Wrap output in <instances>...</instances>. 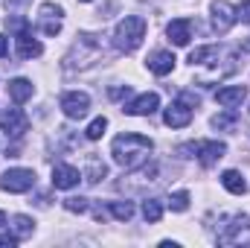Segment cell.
<instances>
[{
    "mask_svg": "<svg viewBox=\"0 0 250 248\" xmlns=\"http://www.w3.org/2000/svg\"><path fill=\"white\" fill-rule=\"evenodd\" d=\"M105 164H99L96 158H90V167H87V173H84V181H90V184H96L99 178H105Z\"/></svg>",
    "mask_w": 250,
    "mask_h": 248,
    "instance_id": "obj_25",
    "label": "cell"
},
{
    "mask_svg": "<svg viewBox=\"0 0 250 248\" xmlns=\"http://www.w3.org/2000/svg\"><path fill=\"white\" fill-rule=\"evenodd\" d=\"M148 70L157 73V76L172 73V70H175V56H172L169 50H154V53L148 56Z\"/></svg>",
    "mask_w": 250,
    "mask_h": 248,
    "instance_id": "obj_16",
    "label": "cell"
},
{
    "mask_svg": "<svg viewBox=\"0 0 250 248\" xmlns=\"http://www.w3.org/2000/svg\"><path fill=\"white\" fill-rule=\"evenodd\" d=\"M6 53H9V38H6V35H0V59H3Z\"/></svg>",
    "mask_w": 250,
    "mask_h": 248,
    "instance_id": "obj_31",
    "label": "cell"
},
{
    "mask_svg": "<svg viewBox=\"0 0 250 248\" xmlns=\"http://www.w3.org/2000/svg\"><path fill=\"white\" fill-rule=\"evenodd\" d=\"M215 99H218V105H224V108H236V105H242V102L248 99V91H245L242 85L221 88V91L215 94Z\"/></svg>",
    "mask_w": 250,
    "mask_h": 248,
    "instance_id": "obj_18",
    "label": "cell"
},
{
    "mask_svg": "<svg viewBox=\"0 0 250 248\" xmlns=\"http://www.w3.org/2000/svg\"><path fill=\"white\" fill-rule=\"evenodd\" d=\"M218 246H250V216H233L218 234Z\"/></svg>",
    "mask_w": 250,
    "mask_h": 248,
    "instance_id": "obj_4",
    "label": "cell"
},
{
    "mask_svg": "<svg viewBox=\"0 0 250 248\" xmlns=\"http://www.w3.org/2000/svg\"><path fill=\"white\" fill-rule=\"evenodd\" d=\"M102 38L105 35H93V32L79 35V41L73 44V50L64 59V67L76 70V67H90V64L102 62V56H105V41Z\"/></svg>",
    "mask_w": 250,
    "mask_h": 248,
    "instance_id": "obj_2",
    "label": "cell"
},
{
    "mask_svg": "<svg viewBox=\"0 0 250 248\" xmlns=\"http://www.w3.org/2000/svg\"><path fill=\"white\" fill-rule=\"evenodd\" d=\"M3 225H6V213L0 210V228H3Z\"/></svg>",
    "mask_w": 250,
    "mask_h": 248,
    "instance_id": "obj_32",
    "label": "cell"
},
{
    "mask_svg": "<svg viewBox=\"0 0 250 248\" xmlns=\"http://www.w3.org/2000/svg\"><path fill=\"white\" fill-rule=\"evenodd\" d=\"M151 149H154V143H151L148 137H143V134H134V131L114 137V143H111V155H114V161H117L123 170H137V167H143V164L148 161Z\"/></svg>",
    "mask_w": 250,
    "mask_h": 248,
    "instance_id": "obj_1",
    "label": "cell"
},
{
    "mask_svg": "<svg viewBox=\"0 0 250 248\" xmlns=\"http://www.w3.org/2000/svg\"><path fill=\"white\" fill-rule=\"evenodd\" d=\"M6 88H9V97H12V102H15V105H23V102L35 94V88H32V82H29V79H12Z\"/></svg>",
    "mask_w": 250,
    "mask_h": 248,
    "instance_id": "obj_19",
    "label": "cell"
},
{
    "mask_svg": "<svg viewBox=\"0 0 250 248\" xmlns=\"http://www.w3.org/2000/svg\"><path fill=\"white\" fill-rule=\"evenodd\" d=\"M0 187L6 193H29L35 187V173L32 170H23V167H15V170H6L3 178H0Z\"/></svg>",
    "mask_w": 250,
    "mask_h": 248,
    "instance_id": "obj_5",
    "label": "cell"
},
{
    "mask_svg": "<svg viewBox=\"0 0 250 248\" xmlns=\"http://www.w3.org/2000/svg\"><path fill=\"white\" fill-rule=\"evenodd\" d=\"M0 123H3V131H6L9 137H21V134L29 128V120H26V114H23L21 108H9V111L0 117Z\"/></svg>",
    "mask_w": 250,
    "mask_h": 248,
    "instance_id": "obj_13",
    "label": "cell"
},
{
    "mask_svg": "<svg viewBox=\"0 0 250 248\" xmlns=\"http://www.w3.org/2000/svg\"><path fill=\"white\" fill-rule=\"evenodd\" d=\"M82 181V173L70 164H56L53 167V187L56 190H73V187Z\"/></svg>",
    "mask_w": 250,
    "mask_h": 248,
    "instance_id": "obj_12",
    "label": "cell"
},
{
    "mask_svg": "<svg viewBox=\"0 0 250 248\" xmlns=\"http://www.w3.org/2000/svg\"><path fill=\"white\" fill-rule=\"evenodd\" d=\"M224 152H227V146H224L221 140H201V143H195V158H198L204 167L218 164V161L224 158Z\"/></svg>",
    "mask_w": 250,
    "mask_h": 248,
    "instance_id": "obj_9",
    "label": "cell"
},
{
    "mask_svg": "<svg viewBox=\"0 0 250 248\" xmlns=\"http://www.w3.org/2000/svg\"><path fill=\"white\" fill-rule=\"evenodd\" d=\"M163 120L166 125H172V128H184V125L192 123V108H189L187 102H172L169 108H166V114H163Z\"/></svg>",
    "mask_w": 250,
    "mask_h": 248,
    "instance_id": "obj_14",
    "label": "cell"
},
{
    "mask_svg": "<svg viewBox=\"0 0 250 248\" xmlns=\"http://www.w3.org/2000/svg\"><path fill=\"white\" fill-rule=\"evenodd\" d=\"M111 213H114V219L128 222V219L134 216V204H131V201H111Z\"/></svg>",
    "mask_w": 250,
    "mask_h": 248,
    "instance_id": "obj_23",
    "label": "cell"
},
{
    "mask_svg": "<svg viewBox=\"0 0 250 248\" xmlns=\"http://www.w3.org/2000/svg\"><path fill=\"white\" fill-rule=\"evenodd\" d=\"M82 3H90V0H82Z\"/></svg>",
    "mask_w": 250,
    "mask_h": 248,
    "instance_id": "obj_34",
    "label": "cell"
},
{
    "mask_svg": "<svg viewBox=\"0 0 250 248\" xmlns=\"http://www.w3.org/2000/svg\"><path fill=\"white\" fill-rule=\"evenodd\" d=\"M169 207H172L175 213H184V210H189V193H187V190L172 193V196H169Z\"/></svg>",
    "mask_w": 250,
    "mask_h": 248,
    "instance_id": "obj_24",
    "label": "cell"
},
{
    "mask_svg": "<svg viewBox=\"0 0 250 248\" xmlns=\"http://www.w3.org/2000/svg\"><path fill=\"white\" fill-rule=\"evenodd\" d=\"M143 216H146V222H160V219H163V204H160V198L143 201Z\"/></svg>",
    "mask_w": 250,
    "mask_h": 248,
    "instance_id": "obj_22",
    "label": "cell"
},
{
    "mask_svg": "<svg viewBox=\"0 0 250 248\" xmlns=\"http://www.w3.org/2000/svg\"><path fill=\"white\" fill-rule=\"evenodd\" d=\"M143 38H146V18H140V15L123 18L114 29V47L120 53H134L143 44Z\"/></svg>",
    "mask_w": 250,
    "mask_h": 248,
    "instance_id": "obj_3",
    "label": "cell"
},
{
    "mask_svg": "<svg viewBox=\"0 0 250 248\" xmlns=\"http://www.w3.org/2000/svg\"><path fill=\"white\" fill-rule=\"evenodd\" d=\"M218 59H221V50L212 47V44H209V47H195V50L189 53V64H192V67H209V64H215Z\"/></svg>",
    "mask_w": 250,
    "mask_h": 248,
    "instance_id": "obj_17",
    "label": "cell"
},
{
    "mask_svg": "<svg viewBox=\"0 0 250 248\" xmlns=\"http://www.w3.org/2000/svg\"><path fill=\"white\" fill-rule=\"evenodd\" d=\"M32 231H35V222H32L29 216H12V234H15L18 240L32 237Z\"/></svg>",
    "mask_w": 250,
    "mask_h": 248,
    "instance_id": "obj_21",
    "label": "cell"
},
{
    "mask_svg": "<svg viewBox=\"0 0 250 248\" xmlns=\"http://www.w3.org/2000/svg\"><path fill=\"white\" fill-rule=\"evenodd\" d=\"M21 240L15 237V234H0V248H12V246H18Z\"/></svg>",
    "mask_w": 250,
    "mask_h": 248,
    "instance_id": "obj_30",
    "label": "cell"
},
{
    "mask_svg": "<svg viewBox=\"0 0 250 248\" xmlns=\"http://www.w3.org/2000/svg\"><path fill=\"white\" fill-rule=\"evenodd\" d=\"M105 128H108V120H105V117H96L93 123L84 128V134H87V140H99V137L105 134Z\"/></svg>",
    "mask_w": 250,
    "mask_h": 248,
    "instance_id": "obj_26",
    "label": "cell"
},
{
    "mask_svg": "<svg viewBox=\"0 0 250 248\" xmlns=\"http://www.w3.org/2000/svg\"><path fill=\"white\" fill-rule=\"evenodd\" d=\"M38 29L44 35H59L62 32V6L56 3H44L38 9Z\"/></svg>",
    "mask_w": 250,
    "mask_h": 248,
    "instance_id": "obj_8",
    "label": "cell"
},
{
    "mask_svg": "<svg viewBox=\"0 0 250 248\" xmlns=\"http://www.w3.org/2000/svg\"><path fill=\"white\" fill-rule=\"evenodd\" d=\"M62 111L70 117V120H82V117H87V111H90V97H87V94H79V91L64 94L62 97Z\"/></svg>",
    "mask_w": 250,
    "mask_h": 248,
    "instance_id": "obj_7",
    "label": "cell"
},
{
    "mask_svg": "<svg viewBox=\"0 0 250 248\" xmlns=\"http://www.w3.org/2000/svg\"><path fill=\"white\" fill-rule=\"evenodd\" d=\"M242 47H245V50H250V41H245V44H242Z\"/></svg>",
    "mask_w": 250,
    "mask_h": 248,
    "instance_id": "obj_33",
    "label": "cell"
},
{
    "mask_svg": "<svg viewBox=\"0 0 250 248\" xmlns=\"http://www.w3.org/2000/svg\"><path fill=\"white\" fill-rule=\"evenodd\" d=\"M90 204H87V198H82V196H70V198H64V210H70V213H84Z\"/></svg>",
    "mask_w": 250,
    "mask_h": 248,
    "instance_id": "obj_27",
    "label": "cell"
},
{
    "mask_svg": "<svg viewBox=\"0 0 250 248\" xmlns=\"http://www.w3.org/2000/svg\"><path fill=\"white\" fill-rule=\"evenodd\" d=\"M15 47H18V56H21V59H38V56L44 53L41 41H38L29 29H21V32L15 35Z\"/></svg>",
    "mask_w": 250,
    "mask_h": 248,
    "instance_id": "obj_11",
    "label": "cell"
},
{
    "mask_svg": "<svg viewBox=\"0 0 250 248\" xmlns=\"http://www.w3.org/2000/svg\"><path fill=\"white\" fill-rule=\"evenodd\" d=\"M236 15H239V21L250 24V0L248 3H242V6H236Z\"/></svg>",
    "mask_w": 250,
    "mask_h": 248,
    "instance_id": "obj_29",
    "label": "cell"
},
{
    "mask_svg": "<svg viewBox=\"0 0 250 248\" xmlns=\"http://www.w3.org/2000/svg\"><path fill=\"white\" fill-rule=\"evenodd\" d=\"M157 108H160V97H157V94H140L137 99H131V102L125 105L123 111L131 114V117H151Z\"/></svg>",
    "mask_w": 250,
    "mask_h": 248,
    "instance_id": "obj_10",
    "label": "cell"
},
{
    "mask_svg": "<svg viewBox=\"0 0 250 248\" xmlns=\"http://www.w3.org/2000/svg\"><path fill=\"white\" fill-rule=\"evenodd\" d=\"M221 184L227 187L233 196H242V193H248V181H245V175H242V173H236V170H227V173L221 175Z\"/></svg>",
    "mask_w": 250,
    "mask_h": 248,
    "instance_id": "obj_20",
    "label": "cell"
},
{
    "mask_svg": "<svg viewBox=\"0 0 250 248\" xmlns=\"http://www.w3.org/2000/svg\"><path fill=\"white\" fill-rule=\"evenodd\" d=\"M166 35H169V41H172L175 47H187L189 38H192V21H189V18L172 21V24L166 26Z\"/></svg>",
    "mask_w": 250,
    "mask_h": 248,
    "instance_id": "obj_15",
    "label": "cell"
},
{
    "mask_svg": "<svg viewBox=\"0 0 250 248\" xmlns=\"http://www.w3.org/2000/svg\"><path fill=\"white\" fill-rule=\"evenodd\" d=\"M209 12H212V26H215V32H218V35L230 32V29H233V24L239 21L236 6H230L227 0H215V3L209 6Z\"/></svg>",
    "mask_w": 250,
    "mask_h": 248,
    "instance_id": "obj_6",
    "label": "cell"
},
{
    "mask_svg": "<svg viewBox=\"0 0 250 248\" xmlns=\"http://www.w3.org/2000/svg\"><path fill=\"white\" fill-rule=\"evenodd\" d=\"M212 125H215V128H233V125H236V108H227V114L212 117Z\"/></svg>",
    "mask_w": 250,
    "mask_h": 248,
    "instance_id": "obj_28",
    "label": "cell"
}]
</instances>
